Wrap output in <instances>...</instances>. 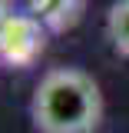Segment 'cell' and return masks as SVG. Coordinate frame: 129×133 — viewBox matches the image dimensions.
<instances>
[{
  "label": "cell",
  "mask_w": 129,
  "mask_h": 133,
  "mask_svg": "<svg viewBox=\"0 0 129 133\" xmlns=\"http://www.w3.org/2000/svg\"><path fill=\"white\" fill-rule=\"evenodd\" d=\"M30 120L40 133H93L103 120L99 83L76 66L47 70L30 97Z\"/></svg>",
  "instance_id": "cell-1"
},
{
  "label": "cell",
  "mask_w": 129,
  "mask_h": 133,
  "mask_svg": "<svg viewBox=\"0 0 129 133\" xmlns=\"http://www.w3.org/2000/svg\"><path fill=\"white\" fill-rule=\"evenodd\" d=\"M47 27L30 14H7L0 20V63L10 70L30 66L47 47Z\"/></svg>",
  "instance_id": "cell-2"
},
{
  "label": "cell",
  "mask_w": 129,
  "mask_h": 133,
  "mask_svg": "<svg viewBox=\"0 0 129 133\" xmlns=\"http://www.w3.org/2000/svg\"><path fill=\"white\" fill-rule=\"evenodd\" d=\"M83 10H86V0H40L33 17L50 33H60V30H73L80 23Z\"/></svg>",
  "instance_id": "cell-3"
},
{
  "label": "cell",
  "mask_w": 129,
  "mask_h": 133,
  "mask_svg": "<svg viewBox=\"0 0 129 133\" xmlns=\"http://www.w3.org/2000/svg\"><path fill=\"white\" fill-rule=\"evenodd\" d=\"M106 37L116 53L129 57V0H113L106 10Z\"/></svg>",
  "instance_id": "cell-4"
},
{
  "label": "cell",
  "mask_w": 129,
  "mask_h": 133,
  "mask_svg": "<svg viewBox=\"0 0 129 133\" xmlns=\"http://www.w3.org/2000/svg\"><path fill=\"white\" fill-rule=\"evenodd\" d=\"M36 7H40V0H10V10H17V14H36Z\"/></svg>",
  "instance_id": "cell-5"
},
{
  "label": "cell",
  "mask_w": 129,
  "mask_h": 133,
  "mask_svg": "<svg viewBox=\"0 0 129 133\" xmlns=\"http://www.w3.org/2000/svg\"><path fill=\"white\" fill-rule=\"evenodd\" d=\"M7 14H13V10H10V0H0V20H3Z\"/></svg>",
  "instance_id": "cell-6"
}]
</instances>
